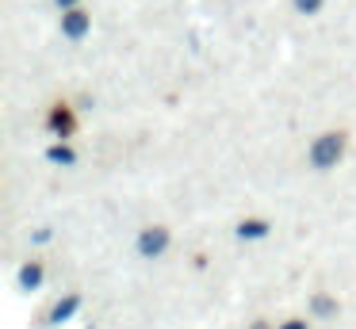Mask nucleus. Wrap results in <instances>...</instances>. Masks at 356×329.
Here are the masks:
<instances>
[{"instance_id":"obj_1","label":"nucleus","mask_w":356,"mask_h":329,"mask_svg":"<svg viewBox=\"0 0 356 329\" xmlns=\"http://www.w3.org/2000/svg\"><path fill=\"white\" fill-rule=\"evenodd\" d=\"M341 153H345V134H322L314 142V150H310V161L318 168H330L341 161Z\"/></svg>"},{"instance_id":"obj_2","label":"nucleus","mask_w":356,"mask_h":329,"mask_svg":"<svg viewBox=\"0 0 356 329\" xmlns=\"http://www.w3.org/2000/svg\"><path fill=\"white\" fill-rule=\"evenodd\" d=\"M77 306H81V298L77 295H65V298H58L54 306H50V314H47V321L50 326H65V321L77 314Z\"/></svg>"},{"instance_id":"obj_3","label":"nucleus","mask_w":356,"mask_h":329,"mask_svg":"<svg viewBox=\"0 0 356 329\" xmlns=\"http://www.w3.org/2000/svg\"><path fill=\"white\" fill-rule=\"evenodd\" d=\"M165 245H169V230H161V226L146 230V234L138 237V249L146 252V257H157V252H165Z\"/></svg>"},{"instance_id":"obj_4","label":"nucleus","mask_w":356,"mask_h":329,"mask_svg":"<svg viewBox=\"0 0 356 329\" xmlns=\"http://www.w3.org/2000/svg\"><path fill=\"white\" fill-rule=\"evenodd\" d=\"M62 31H65L70 38H81V35L88 31V15L77 12V8H73V12H65V15H62Z\"/></svg>"},{"instance_id":"obj_5","label":"nucleus","mask_w":356,"mask_h":329,"mask_svg":"<svg viewBox=\"0 0 356 329\" xmlns=\"http://www.w3.org/2000/svg\"><path fill=\"white\" fill-rule=\"evenodd\" d=\"M238 237L241 241H257V237H268V222L264 218H245L238 226Z\"/></svg>"},{"instance_id":"obj_6","label":"nucleus","mask_w":356,"mask_h":329,"mask_svg":"<svg viewBox=\"0 0 356 329\" xmlns=\"http://www.w3.org/2000/svg\"><path fill=\"white\" fill-rule=\"evenodd\" d=\"M39 283H42V268L39 264H24V268H19V287H24V291H35Z\"/></svg>"},{"instance_id":"obj_7","label":"nucleus","mask_w":356,"mask_h":329,"mask_svg":"<svg viewBox=\"0 0 356 329\" xmlns=\"http://www.w3.org/2000/svg\"><path fill=\"white\" fill-rule=\"evenodd\" d=\"M310 310H314V314H318V318H330V314H333V310H337V303H333V298H330V295H318V298H314V303H310Z\"/></svg>"},{"instance_id":"obj_8","label":"nucleus","mask_w":356,"mask_h":329,"mask_svg":"<svg viewBox=\"0 0 356 329\" xmlns=\"http://www.w3.org/2000/svg\"><path fill=\"white\" fill-rule=\"evenodd\" d=\"M50 127H54L58 134H70V130H73V119H70V111H54V119H50Z\"/></svg>"},{"instance_id":"obj_9","label":"nucleus","mask_w":356,"mask_h":329,"mask_svg":"<svg viewBox=\"0 0 356 329\" xmlns=\"http://www.w3.org/2000/svg\"><path fill=\"white\" fill-rule=\"evenodd\" d=\"M50 161H58V165H73V150L70 145H54V150H50Z\"/></svg>"},{"instance_id":"obj_10","label":"nucleus","mask_w":356,"mask_h":329,"mask_svg":"<svg viewBox=\"0 0 356 329\" xmlns=\"http://www.w3.org/2000/svg\"><path fill=\"white\" fill-rule=\"evenodd\" d=\"M295 8H299V12H318V8H322V0H295Z\"/></svg>"},{"instance_id":"obj_11","label":"nucleus","mask_w":356,"mask_h":329,"mask_svg":"<svg viewBox=\"0 0 356 329\" xmlns=\"http://www.w3.org/2000/svg\"><path fill=\"white\" fill-rule=\"evenodd\" d=\"M31 241H35V245H47V241H50V230H35Z\"/></svg>"},{"instance_id":"obj_12","label":"nucleus","mask_w":356,"mask_h":329,"mask_svg":"<svg viewBox=\"0 0 356 329\" xmlns=\"http://www.w3.org/2000/svg\"><path fill=\"white\" fill-rule=\"evenodd\" d=\"M280 329H307V321H299V318H295V321H284Z\"/></svg>"},{"instance_id":"obj_13","label":"nucleus","mask_w":356,"mask_h":329,"mask_svg":"<svg viewBox=\"0 0 356 329\" xmlns=\"http://www.w3.org/2000/svg\"><path fill=\"white\" fill-rule=\"evenodd\" d=\"M58 8H65V12H73V8H77V0H58Z\"/></svg>"},{"instance_id":"obj_14","label":"nucleus","mask_w":356,"mask_h":329,"mask_svg":"<svg viewBox=\"0 0 356 329\" xmlns=\"http://www.w3.org/2000/svg\"><path fill=\"white\" fill-rule=\"evenodd\" d=\"M253 329H268V321H253Z\"/></svg>"}]
</instances>
